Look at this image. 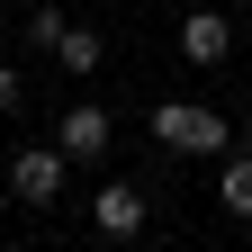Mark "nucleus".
Returning <instances> with one entry per match:
<instances>
[{
	"label": "nucleus",
	"instance_id": "1",
	"mask_svg": "<svg viewBox=\"0 0 252 252\" xmlns=\"http://www.w3.org/2000/svg\"><path fill=\"white\" fill-rule=\"evenodd\" d=\"M225 135H234V126L216 108H198V99H162V108H153V144H162V153H225Z\"/></svg>",
	"mask_w": 252,
	"mask_h": 252
},
{
	"label": "nucleus",
	"instance_id": "2",
	"mask_svg": "<svg viewBox=\"0 0 252 252\" xmlns=\"http://www.w3.org/2000/svg\"><path fill=\"white\" fill-rule=\"evenodd\" d=\"M63 180H72V153H63V144H27L18 162H9V198L54 207V198H63Z\"/></svg>",
	"mask_w": 252,
	"mask_h": 252
},
{
	"label": "nucleus",
	"instance_id": "3",
	"mask_svg": "<svg viewBox=\"0 0 252 252\" xmlns=\"http://www.w3.org/2000/svg\"><path fill=\"white\" fill-rule=\"evenodd\" d=\"M180 54H189V63H225V54H234L225 9H189V18H180Z\"/></svg>",
	"mask_w": 252,
	"mask_h": 252
},
{
	"label": "nucleus",
	"instance_id": "4",
	"mask_svg": "<svg viewBox=\"0 0 252 252\" xmlns=\"http://www.w3.org/2000/svg\"><path fill=\"white\" fill-rule=\"evenodd\" d=\"M63 153H72V162H99V153H108V108H63V135H54Z\"/></svg>",
	"mask_w": 252,
	"mask_h": 252
},
{
	"label": "nucleus",
	"instance_id": "5",
	"mask_svg": "<svg viewBox=\"0 0 252 252\" xmlns=\"http://www.w3.org/2000/svg\"><path fill=\"white\" fill-rule=\"evenodd\" d=\"M90 225L99 234H144V189H99L90 198Z\"/></svg>",
	"mask_w": 252,
	"mask_h": 252
},
{
	"label": "nucleus",
	"instance_id": "6",
	"mask_svg": "<svg viewBox=\"0 0 252 252\" xmlns=\"http://www.w3.org/2000/svg\"><path fill=\"white\" fill-rule=\"evenodd\" d=\"M99 36H90V27H63V36H54V63H63V72H99Z\"/></svg>",
	"mask_w": 252,
	"mask_h": 252
},
{
	"label": "nucleus",
	"instance_id": "7",
	"mask_svg": "<svg viewBox=\"0 0 252 252\" xmlns=\"http://www.w3.org/2000/svg\"><path fill=\"white\" fill-rule=\"evenodd\" d=\"M216 198H225V216H252V153H234V162H225Z\"/></svg>",
	"mask_w": 252,
	"mask_h": 252
},
{
	"label": "nucleus",
	"instance_id": "8",
	"mask_svg": "<svg viewBox=\"0 0 252 252\" xmlns=\"http://www.w3.org/2000/svg\"><path fill=\"white\" fill-rule=\"evenodd\" d=\"M9 108H18V72L0 63V117H9Z\"/></svg>",
	"mask_w": 252,
	"mask_h": 252
}]
</instances>
